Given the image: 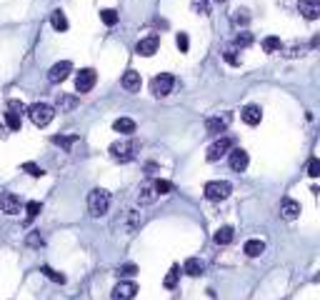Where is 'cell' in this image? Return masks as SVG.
<instances>
[{
    "label": "cell",
    "mask_w": 320,
    "mask_h": 300,
    "mask_svg": "<svg viewBox=\"0 0 320 300\" xmlns=\"http://www.w3.org/2000/svg\"><path fill=\"white\" fill-rule=\"evenodd\" d=\"M50 25H53L58 33H65V30H68V18H65V13H63V10H53Z\"/></svg>",
    "instance_id": "cell-24"
},
{
    "label": "cell",
    "mask_w": 320,
    "mask_h": 300,
    "mask_svg": "<svg viewBox=\"0 0 320 300\" xmlns=\"http://www.w3.org/2000/svg\"><path fill=\"white\" fill-rule=\"evenodd\" d=\"M108 150H110V158H113V160H118V163H130V160L135 158V153H138V143H135V140H118V143H113Z\"/></svg>",
    "instance_id": "cell-2"
},
{
    "label": "cell",
    "mask_w": 320,
    "mask_h": 300,
    "mask_svg": "<svg viewBox=\"0 0 320 300\" xmlns=\"http://www.w3.org/2000/svg\"><path fill=\"white\" fill-rule=\"evenodd\" d=\"M233 20H235V23H248V15H245V13H235Z\"/></svg>",
    "instance_id": "cell-44"
},
{
    "label": "cell",
    "mask_w": 320,
    "mask_h": 300,
    "mask_svg": "<svg viewBox=\"0 0 320 300\" xmlns=\"http://www.w3.org/2000/svg\"><path fill=\"white\" fill-rule=\"evenodd\" d=\"M308 175H310V178H318V175H320V160H318V158H310V160H308Z\"/></svg>",
    "instance_id": "cell-37"
},
{
    "label": "cell",
    "mask_w": 320,
    "mask_h": 300,
    "mask_svg": "<svg viewBox=\"0 0 320 300\" xmlns=\"http://www.w3.org/2000/svg\"><path fill=\"white\" fill-rule=\"evenodd\" d=\"M225 125H228V118L223 115H218V118H208V123H205V130H208V135H220L223 130H225Z\"/></svg>",
    "instance_id": "cell-20"
},
{
    "label": "cell",
    "mask_w": 320,
    "mask_h": 300,
    "mask_svg": "<svg viewBox=\"0 0 320 300\" xmlns=\"http://www.w3.org/2000/svg\"><path fill=\"white\" fill-rule=\"evenodd\" d=\"M233 145H235V140L233 138H228V135H223V138H218L210 148H208V153H205V158L210 160V163H215V160H220L228 150H233Z\"/></svg>",
    "instance_id": "cell-7"
},
{
    "label": "cell",
    "mask_w": 320,
    "mask_h": 300,
    "mask_svg": "<svg viewBox=\"0 0 320 300\" xmlns=\"http://www.w3.org/2000/svg\"><path fill=\"white\" fill-rule=\"evenodd\" d=\"M218 3H223V0H218Z\"/></svg>",
    "instance_id": "cell-45"
},
{
    "label": "cell",
    "mask_w": 320,
    "mask_h": 300,
    "mask_svg": "<svg viewBox=\"0 0 320 300\" xmlns=\"http://www.w3.org/2000/svg\"><path fill=\"white\" fill-rule=\"evenodd\" d=\"M55 108H58V110H63V112H70V110H75V108H78V98H75V95H58Z\"/></svg>",
    "instance_id": "cell-22"
},
{
    "label": "cell",
    "mask_w": 320,
    "mask_h": 300,
    "mask_svg": "<svg viewBox=\"0 0 320 300\" xmlns=\"http://www.w3.org/2000/svg\"><path fill=\"white\" fill-rule=\"evenodd\" d=\"M28 115H30L33 125H38V128H45V125L53 120L55 110H53L50 105H45V103H35V105H30V108H28Z\"/></svg>",
    "instance_id": "cell-3"
},
{
    "label": "cell",
    "mask_w": 320,
    "mask_h": 300,
    "mask_svg": "<svg viewBox=\"0 0 320 300\" xmlns=\"http://www.w3.org/2000/svg\"><path fill=\"white\" fill-rule=\"evenodd\" d=\"M100 20H103L105 25H115V23H118V13H115L113 8H105V10H100Z\"/></svg>",
    "instance_id": "cell-33"
},
{
    "label": "cell",
    "mask_w": 320,
    "mask_h": 300,
    "mask_svg": "<svg viewBox=\"0 0 320 300\" xmlns=\"http://www.w3.org/2000/svg\"><path fill=\"white\" fill-rule=\"evenodd\" d=\"M138 295V285L133 280H120L113 288V300H133Z\"/></svg>",
    "instance_id": "cell-8"
},
{
    "label": "cell",
    "mask_w": 320,
    "mask_h": 300,
    "mask_svg": "<svg viewBox=\"0 0 320 300\" xmlns=\"http://www.w3.org/2000/svg\"><path fill=\"white\" fill-rule=\"evenodd\" d=\"M123 88L128 93H138L140 90V73L138 70H125L123 75Z\"/></svg>",
    "instance_id": "cell-16"
},
{
    "label": "cell",
    "mask_w": 320,
    "mask_h": 300,
    "mask_svg": "<svg viewBox=\"0 0 320 300\" xmlns=\"http://www.w3.org/2000/svg\"><path fill=\"white\" fill-rule=\"evenodd\" d=\"M40 273H43L45 278H50L53 283H60V285L65 283V275H63V273H58V270H53L50 265H43V268H40Z\"/></svg>",
    "instance_id": "cell-29"
},
{
    "label": "cell",
    "mask_w": 320,
    "mask_h": 300,
    "mask_svg": "<svg viewBox=\"0 0 320 300\" xmlns=\"http://www.w3.org/2000/svg\"><path fill=\"white\" fill-rule=\"evenodd\" d=\"M183 270H185L188 275L198 278V275H203V270H205V262L200 260V258H188V260H185V265H183Z\"/></svg>",
    "instance_id": "cell-19"
},
{
    "label": "cell",
    "mask_w": 320,
    "mask_h": 300,
    "mask_svg": "<svg viewBox=\"0 0 320 300\" xmlns=\"http://www.w3.org/2000/svg\"><path fill=\"white\" fill-rule=\"evenodd\" d=\"M5 123H8L10 130H20V115H18V112L8 110V112H5Z\"/></svg>",
    "instance_id": "cell-32"
},
{
    "label": "cell",
    "mask_w": 320,
    "mask_h": 300,
    "mask_svg": "<svg viewBox=\"0 0 320 300\" xmlns=\"http://www.w3.org/2000/svg\"><path fill=\"white\" fill-rule=\"evenodd\" d=\"M53 143L60 145L63 150H70V148L78 143V135H53Z\"/></svg>",
    "instance_id": "cell-27"
},
{
    "label": "cell",
    "mask_w": 320,
    "mask_h": 300,
    "mask_svg": "<svg viewBox=\"0 0 320 300\" xmlns=\"http://www.w3.org/2000/svg\"><path fill=\"white\" fill-rule=\"evenodd\" d=\"M248 163H250V158H248V153L243 148H235V150H230V170H235V173H243L245 168H248Z\"/></svg>",
    "instance_id": "cell-10"
},
{
    "label": "cell",
    "mask_w": 320,
    "mask_h": 300,
    "mask_svg": "<svg viewBox=\"0 0 320 300\" xmlns=\"http://www.w3.org/2000/svg\"><path fill=\"white\" fill-rule=\"evenodd\" d=\"M263 250H265L263 240H248L245 243V255L248 258H258V255H263Z\"/></svg>",
    "instance_id": "cell-26"
},
{
    "label": "cell",
    "mask_w": 320,
    "mask_h": 300,
    "mask_svg": "<svg viewBox=\"0 0 320 300\" xmlns=\"http://www.w3.org/2000/svg\"><path fill=\"white\" fill-rule=\"evenodd\" d=\"M193 8H195V13H208V5H205V0H200V3H195Z\"/></svg>",
    "instance_id": "cell-43"
},
{
    "label": "cell",
    "mask_w": 320,
    "mask_h": 300,
    "mask_svg": "<svg viewBox=\"0 0 320 300\" xmlns=\"http://www.w3.org/2000/svg\"><path fill=\"white\" fill-rule=\"evenodd\" d=\"M175 43H178L180 53H188V45H190V40H188V35H185V33H178V38H175Z\"/></svg>",
    "instance_id": "cell-39"
},
{
    "label": "cell",
    "mask_w": 320,
    "mask_h": 300,
    "mask_svg": "<svg viewBox=\"0 0 320 300\" xmlns=\"http://www.w3.org/2000/svg\"><path fill=\"white\" fill-rule=\"evenodd\" d=\"M95 80H98V73L93 68H83V70H78L75 75V90L80 93H90L95 88Z\"/></svg>",
    "instance_id": "cell-6"
},
{
    "label": "cell",
    "mask_w": 320,
    "mask_h": 300,
    "mask_svg": "<svg viewBox=\"0 0 320 300\" xmlns=\"http://www.w3.org/2000/svg\"><path fill=\"white\" fill-rule=\"evenodd\" d=\"M70 70H73V63H70V60H60V63H55V65L50 68L48 80H50V83H63L68 75H70Z\"/></svg>",
    "instance_id": "cell-9"
},
{
    "label": "cell",
    "mask_w": 320,
    "mask_h": 300,
    "mask_svg": "<svg viewBox=\"0 0 320 300\" xmlns=\"http://www.w3.org/2000/svg\"><path fill=\"white\" fill-rule=\"evenodd\" d=\"M108 208H110V193L103 190V188L90 190V195H88V213L93 218H100V215L108 213Z\"/></svg>",
    "instance_id": "cell-1"
},
{
    "label": "cell",
    "mask_w": 320,
    "mask_h": 300,
    "mask_svg": "<svg viewBox=\"0 0 320 300\" xmlns=\"http://www.w3.org/2000/svg\"><path fill=\"white\" fill-rule=\"evenodd\" d=\"M173 88H175V78H173L170 73H160V75H155V78L150 80V90L158 98H165Z\"/></svg>",
    "instance_id": "cell-5"
},
{
    "label": "cell",
    "mask_w": 320,
    "mask_h": 300,
    "mask_svg": "<svg viewBox=\"0 0 320 300\" xmlns=\"http://www.w3.org/2000/svg\"><path fill=\"white\" fill-rule=\"evenodd\" d=\"M263 50H265L268 55H273V53H278V50H283V43H280V38L268 35L265 40H263Z\"/></svg>",
    "instance_id": "cell-25"
},
{
    "label": "cell",
    "mask_w": 320,
    "mask_h": 300,
    "mask_svg": "<svg viewBox=\"0 0 320 300\" xmlns=\"http://www.w3.org/2000/svg\"><path fill=\"white\" fill-rule=\"evenodd\" d=\"M135 273H138V265H133V262H125V265H120V268H118V278H120V280L133 278Z\"/></svg>",
    "instance_id": "cell-30"
},
{
    "label": "cell",
    "mask_w": 320,
    "mask_h": 300,
    "mask_svg": "<svg viewBox=\"0 0 320 300\" xmlns=\"http://www.w3.org/2000/svg\"><path fill=\"white\" fill-rule=\"evenodd\" d=\"M178 278H180V268H178V265H173V268L168 270V275H165V280H163V285H165L168 290H173V288L178 285Z\"/></svg>",
    "instance_id": "cell-28"
},
{
    "label": "cell",
    "mask_w": 320,
    "mask_h": 300,
    "mask_svg": "<svg viewBox=\"0 0 320 300\" xmlns=\"http://www.w3.org/2000/svg\"><path fill=\"white\" fill-rule=\"evenodd\" d=\"M140 225V215H138V210H133V208H128L125 213H123V230L125 233H133L135 228Z\"/></svg>",
    "instance_id": "cell-18"
},
{
    "label": "cell",
    "mask_w": 320,
    "mask_h": 300,
    "mask_svg": "<svg viewBox=\"0 0 320 300\" xmlns=\"http://www.w3.org/2000/svg\"><path fill=\"white\" fill-rule=\"evenodd\" d=\"M0 208H3L5 215H18L20 213V198L15 193H3V198H0Z\"/></svg>",
    "instance_id": "cell-13"
},
{
    "label": "cell",
    "mask_w": 320,
    "mask_h": 300,
    "mask_svg": "<svg viewBox=\"0 0 320 300\" xmlns=\"http://www.w3.org/2000/svg\"><path fill=\"white\" fill-rule=\"evenodd\" d=\"M153 188H155V193H158V195H168V193L173 190V185H170L168 180H155Z\"/></svg>",
    "instance_id": "cell-34"
},
{
    "label": "cell",
    "mask_w": 320,
    "mask_h": 300,
    "mask_svg": "<svg viewBox=\"0 0 320 300\" xmlns=\"http://www.w3.org/2000/svg\"><path fill=\"white\" fill-rule=\"evenodd\" d=\"M230 193H233V185L228 180H210V183H205V198L213 200V203L225 200Z\"/></svg>",
    "instance_id": "cell-4"
},
{
    "label": "cell",
    "mask_w": 320,
    "mask_h": 300,
    "mask_svg": "<svg viewBox=\"0 0 320 300\" xmlns=\"http://www.w3.org/2000/svg\"><path fill=\"white\" fill-rule=\"evenodd\" d=\"M25 243H28L30 248H40V245H43V238H40V233H38V230H33V233L25 238Z\"/></svg>",
    "instance_id": "cell-38"
},
{
    "label": "cell",
    "mask_w": 320,
    "mask_h": 300,
    "mask_svg": "<svg viewBox=\"0 0 320 300\" xmlns=\"http://www.w3.org/2000/svg\"><path fill=\"white\" fill-rule=\"evenodd\" d=\"M233 238H235V230L230 228V225H223V228L213 235V240H215L218 245H228V243H233Z\"/></svg>",
    "instance_id": "cell-23"
},
{
    "label": "cell",
    "mask_w": 320,
    "mask_h": 300,
    "mask_svg": "<svg viewBox=\"0 0 320 300\" xmlns=\"http://www.w3.org/2000/svg\"><path fill=\"white\" fill-rule=\"evenodd\" d=\"M225 60H228L230 65H240V58L233 53V48H228V50H225Z\"/></svg>",
    "instance_id": "cell-41"
},
{
    "label": "cell",
    "mask_w": 320,
    "mask_h": 300,
    "mask_svg": "<svg viewBox=\"0 0 320 300\" xmlns=\"http://www.w3.org/2000/svg\"><path fill=\"white\" fill-rule=\"evenodd\" d=\"M25 210H28V220H33L35 215H40V210H43V205H40L38 200H30V203L25 205Z\"/></svg>",
    "instance_id": "cell-35"
},
{
    "label": "cell",
    "mask_w": 320,
    "mask_h": 300,
    "mask_svg": "<svg viewBox=\"0 0 320 300\" xmlns=\"http://www.w3.org/2000/svg\"><path fill=\"white\" fill-rule=\"evenodd\" d=\"M23 170H25L28 175H33V178H43V173H45V170H40V165H35V163H25Z\"/></svg>",
    "instance_id": "cell-36"
},
{
    "label": "cell",
    "mask_w": 320,
    "mask_h": 300,
    "mask_svg": "<svg viewBox=\"0 0 320 300\" xmlns=\"http://www.w3.org/2000/svg\"><path fill=\"white\" fill-rule=\"evenodd\" d=\"M158 48H160V40H158L155 35H150V38H143V40L135 45V53L143 55V58H150V55H155Z\"/></svg>",
    "instance_id": "cell-12"
},
{
    "label": "cell",
    "mask_w": 320,
    "mask_h": 300,
    "mask_svg": "<svg viewBox=\"0 0 320 300\" xmlns=\"http://www.w3.org/2000/svg\"><path fill=\"white\" fill-rule=\"evenodd\" d=\"M305 50H308L305 45H298V43H295V45H290V48L285 50V55H288V58H298V55H303Z\"/></svg>",
    "instance_id": "cell-40"
},
{
    "label": "cell",
    "mask_w": 320,
    "mask_h": 300,
    "mask_svg": "<svg viewBox=\"0 0 320 300\" xmlns=\"http://www.w3.org/2000/svg\"><path fill=\"white\" fill-rule=\"evenodd\" d=\"M155 198H158V193H155L153 183H143L140 190H138V203H140V205H150Z\"/></svg>",
    "instance_id": "cell-17"
},
{
    "label": "cell",
    "mask_w": 320,
    "mask_h": 300,
    "mask_svg": "<svg viewBox=\"0 0 320 300\" xmlns=\"http://www.w3.org/2000/svg\"><path fill=\"white\" fill-rule=\"evenodd\" d=\"M113 130H115V133H123V135H133V133H135V120H130V118H118V120L113 123Z\"/></svg>",
    "instance_id": "cell-21"
},
{
    "label": "cell",
    "mask_w": 320,
    "mask_h": 300,
    "mask_svg": "<svg viewBox=\"0 0 320 300\" xmlns=\"http://www.w3.org/2000/svg\"><path fill=\"white\" fill-rule=\"evenodd\" d=\"M298 10L303 18L315 20V18H320V0H298Z\"/></svg>",
    "instance_id": "cell-11"
},
{
    "label": "cell",
    "mask_w": 320,
    "mask_h": 300,
    "mask_svg": "<svg viewBox=\"0 0 320 300\" xmlns=\"http://www.w3.org/2000/svg\"><path fill=\"white\" fill-rule=\"evenodd\" d=\"M250 43H253V35H250L248 30H240V33L235 35V45H238V48H248Z\"/></svg>",
    "instance_id": "cell-31"
},
{
    "label": "cell",
    "mask_w": 320,
    "mask_h": 300,
    "mask_svg": "<svg viewBox=\"0 0 320 300\" xmlns=\"http://www.w3.org/2000/svg\"><path fill=\"white\" fill-rule=\"evenodd\" d=\"M240 118H243V123H248V125H258L263 120V110L258 105H245L243 110H240Z\"/></svg>",
    "instance_id": "cell-15"
},
{
    "label": "cell",
    "mask_w": 320,
    "mask_h": 300,
    "mask_svg": "<svg viewBox=\"0 0 320 300\" xmlns=\"http://www.w3.org/2000/svg\"><path fill=\"white\" fill-rule=\"evenodd\" d=\"M280 215L285 220H295L300 215V203L293 200V198H283V203H280Z\"/></svg>",
    "instance_id": "cell-14"
},
{
    "label": "cell",
    "mask_w": 320,
    "mask_h": 300,
    "mask_svg": "<svg viewBox=\"0 0 320 300\" xmlns=\"http://www.w3.org/2000/svg\"><path fill=\"white\" fill-rule=\"evenodd\" d=\"M8 108H10L13 112H18V115H20V112L25 110V105H23L20 100H10V103H8Z\"/></svg>",
    "instance_id": "cell-42"
}]
</instances>
